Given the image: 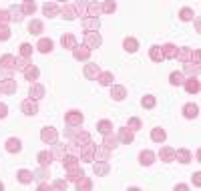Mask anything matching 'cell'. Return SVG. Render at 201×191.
I'll use <instances>...</instances> for the list:
<instances>
[{
  "instance_id": "obj_16",
  "label": "cell",
  "mask_w": 201,
  "mask_h": 191,
  "mask_svg": "<svg viewBox=\"0 0 201 191\" xmlns=\"http://www.w3.org/2000/svg\"><path fill=\"white\" fill-rule=\"evenodd\" d=\"M42 93H44V91H42V87H32L30 89V97H32V99H40Z\"/></svg>"
},
{
  "instance_id": "obj_43",
  "label": "cell",
  "mask_w": 201,
  "mask_h": 191,
  "mask_svg": "<svg viewBox=\"0 0 201 191\" xmlns=\"http://www.w3.org/2000/svg\"><path fill=\"white\" fill-rule=\"evenodd\" d=\"M0 189H2V183H0Z\"/></svg>"
},
{
  "instance_id": "obj_28",
  "label": "cell",
  "mask_w": 201,
  "mask_h": 191,
  "mask_svg": "<svg viewBox=\"0 0 201 191\" xmlns=\"http://www.w3.org/2000/svg\"><path fill=\"white\" fill-rule=\"evenodd\" d=\"M105 145L109 147V149H111V147H117V139H115V137H107L105 139Z\"/></svg>"
},
{
  "instance_id": "obj_38",
  "label": "cell",
  "mask_w": 201,
  "mask_h": 191,
  "mask_svg": "<svg viewBox=\"0 0 201 191\" xmlns=\"http://www.w3.org/2000/svg\"><path fill=\"white\" fill-rule=\"evenodd\" d=\"M101 83H103V84H109V83H111V75H109V73H107V75H103Z\"/></svg>"
},
{
  "instance_id": "obj_21",
  "label": "cell",
  "mask_w": 201,
  "mask_h": 191,
  "mask_svg": "<svg viewBox=\"0 0 201 191\" xmlns=\"http://www.w3.org/2000/svg\"><path fill=\"white\" fill-rule=\"evenodd\" d=\"M153 141H165V133L161 129H155L153 131Z\"/></svg>"
},
{
  "instance_id": "obj_29",
  "label": "cell",
  "mask_w": 201,
  "mask_h": 191,
  "mask_svg": "<svg viewBox=\"0 0 201 191\" xmlns=\"http://www.w3.org/2000/svg\"><path fill=\"white\" fill-rule=\"evenodd\" d=\"M85 73H87V76H95L97 73H99V69H95V66H87Z\"/></svg>"
},
{
  "instance_id": "obj_2",
  "label": "cell",
  "mask_w": 201,
  "mask_h": 191,
  "mask_svg": "<svg viewBox=\"0 0 201 191\" xmlns=\"http://www.w3.org/2000/svg\"><path fill=\"white\" fill-rule=\"evenodd\" d=\"M40 52H50L53 50V40H48V38H42L40 42H38V46H36Z\"/></svg>"
},
{
  "instance_id": "obj_30",
  "label": "cell",
  "mask_w": 201,
  "mask_h": 191,
  "mask_svg": "<svg viewBox=\"0 0 201 191\" xmlns=\"http://www.w3.org/2000/svg\"><path fill=\"white\" fill-rule=\"evenodd\" d=\"M38 76V70L36 69H28L26 70V79H36Z\"/></svg>"
},
{
  "instance_id": "obj_18",
  "label": "cell",
  "mask_w": 201,
  "mask_h": 191,
  "mask_svg": "<svg viewBox=\"0 0 201 191\" xmlns=\"http://www.w3.org/2000/svg\"><path fill=\"white\" fill-rule=\"evenodd\" d=\"M44 14H58V8L54 6V4H44Z\"/></svg>"
},
{
  "instance_id": "obj_1",
  "label": "cell",
  "mask_w": 201,
  "mask_h": 191,
  "mask_svg": "<svg viewBox=\"0 0 201 191\" xmlns=\"http://www.w3.org/2000/svg\"><path fill=\"white\" fill-rule=\"evenodd\" d=\"M183 113H185L187 119H195V117H197V113H199V109H197V105H185Z\"/></svg>"
},
{
  "instance_id": "obj_42",
  "label": "cell",
  "mask_w": 201,
  "mask_h": 191,
  "mask_svg": "<svg viewBox=\"0 0 201 191\" xmlns=\"http://www.w3.org/2000/svg\"><path fill=\"white\" fill-rule=\"evenodd\" d=\"M6 20V12H0V22H4Z\"/></svg>"
},
{
  "instance_id": "obj_22",
  "label": "cell",
  "mask_w": 201,
  "mask_h": 191,
  "mask_svg": "<svg viewBox=\"0 0 201 191\" xmlns=\"http://www.w3.org/2000/svg\"><path fill=\"white\" fill-rule=\"evenodd\" d=\"M113 95H115V99H117V101H121L123 97H125V89H121V87H115V89H113Z\"/></svg>"
},
{
  "instance_id": "obj_26",
  "label": "cell",
  "mask_w": 201,
  "mask_h": 191,
  "mask_svg": "<svg viewBox=\"0 0 201 191\" xmlns=\"http://www.w3.org/2000/svg\"><path fill=\"white\" fill-rule=\"evenodd\" d=\"M177 157L181 159V163H189V153H187V151H179Z\"/></svg>"
},
{
  "instance_id": "obj_10",
  "label": "cell",
  "mask_w": 201,
  "mask_h": 191,
  "mask_svg": "<svg viewBox=\"0 0 201 191\" xmlns=\"http://www.w3.org/2000/svg\"><path fill=\"white\" fill-rule=\"evenodd\" d=\"M187 91L189 93H197L199 91V83L195 79H189V83H187Z\"/></svg>"
},
{
  "instance_id": "obj_35",
  "label": "cell",
  "mask_w": 201,
  "mask_h": 191,
  "mask_svg": "<svg viewBox=\"0 0 201 191\" xmlns=\"http://www.w3.org/2000/svg\"><path fill=\"white\" fill-rule=\"evenodd\" d=\"M24 12H26V14H30V12H34V2H28L26 6H24Z\"/></svg>"
},
{
  "instance_id": "obj_31",
  "label": "cell",
  "mask_w": 201,
  "mask_h": 191,
  "mask_svg": "<svg viewBox=\"0 0 201 191\" xmlns=\"http://www.w3.org/2000/svg\"><path fill=\"white\" fill-rule=\"evenodd\" d=\"M121 141H133V135H131V133H127V131H123V133H121Z\"/></svg>"
},
{
  "instance_id": "obj_33",
  "label": "cell",
  "mask_w": 201,
  "mask_h": 191,
  "mask_svg": "<svg viewBox=\"0 0 201 191\" xmlns=\"http://www.w3.org/2000/svg\"><path fill=\"white\" fill-rule=\"evenodd\" d=\"M155 105V99L153 97H147V99H143V107H153Z\"/></svg>"
},
{
  "instance_id": "obj_39",
  "label": "cell",
  "mask_w": 201,
  "mask_h": 191,
  "mask_svg": "<svg viewBox=\"0 0 201 191\" xmlns=\"http://www.w3.org/2000/svg\"><path fill=\"white\" fill-rule=\"evenodd\" d=\"M105 10H107V12H113V10H115V2H109V4H105Z\"/></svg>"
},
{
  "instance_id": "obj_36",
  "label": "cell",
  "mask_w": 201,
  "mask_h": 191,
  "mask_svg": "<svg viewBox=\"0 0 201 191\" xmlns=\"http://www.w3.org/2000/svg\"><path fill=\"white\" fill-rule=\"evenodd\" d=\"M20 52L22 54H30V44H22L20 46Z\"/></svg>"
},
{
  "instance_id": "obj_6",
  "label": "cell",
  "mask_w": 201,
  "mask_h": 191,
  "mask_svg": "<svg viewBox=\"0 0 201 191\" xmlns=\"http://www.w3.org/2000/svg\"><path fill=\"white\" fill-rule=\"evenodd\" d=\"M141 163L143 165H151L153 163V153L151 151H143L141 153Z\"/></svg>"
},
{
  "instance_id": "obj_13",
  "label": "cell",
  "mask_w": 201,
  "mask_h": 191,
  "mask_svg": "<svg viewBox=\"0 0 201 191\" xmlns=\"http://www.w3.org/2000/svg\"><path fill=\"white\" fill-rule=\"evenodd\" d=\"M30 32H34V34H40V32H42V22H38V20L30 22Z\"/></svg>"
},
{
  "instance_id": "obj_23",
  "label": "cell",
  "mask_w": 201,
  "mask_h": 191,
  "mask_svg": "<svg viewBox=\"0 0 201 191\" xmlns=\"http://www.w3.org/2000/svg\"><path fill=\"white\" fill-rule=\"evenodd\" d=\"M165 57H177V50H175L173 44H167V46H165Z\"/></svg>"
},
{
  "instance_id": "obj_24",
  "label": "cell",
  "mask_w": 201,
  "mask_h": 191,
  "mask_svg": "<svg viewBox=\"0 0 201 191\" xmlns=\"http://www.w3.org/2000/svg\"><path fill=\"white\" fill-rule=\"evenodd\" d=\"M10 18L12 20H22V10H16V8H12V10H10Z\"/></svg>"
},
{
  "instance_id": "obj_34",
  "label": "cell",
  "mask_w": 201,
  "mask_h": 191,
  "mask_svg": "<svg viewBox=\"0 0 201 191\" xmlns=\"http://www.w3.org/2000/svg\"><path fill=\"white\" fill-rule=\"evenodd\" d=\"M8 36H10V34H8V28L6 26H0V38H2V40H6Z\"/></svg>"
},
{
  "instance_id": "obj_7",
  "label": "cell",
  "mask_w": 201,
  "mask_h": 191,
  "mask_svg": "<svg viewBox=\"0 0 201 191\" xmlns=\"http://www.w3.org/2000/svg\"><path fill=\"white\" fill-rule=\"evenodd\" d=\"M22 109H24V113H26V115H36V105L30 103V101H26V103L22 105Z\"/></svg>"
},
{
  "instance_id": "obj_14",
  "label": "cell",
  "mask_w": 201,
  "mask_h": 191,
  "mask_svg": "<svg viewBox=\"0 0 201 191\" xmlns=\"http://www.w3.org/2000/svg\"><path fill=\"white\" fill-rule=\"evenodd\" d=\"M87 42H89L91 46H99V44H101V36H99V34H89Z\"/></svg>"
},
{
  "instance_id": "obj_17",
  "label": "cell",
  "mask_w": 201,
  "mask_h": 191,
  "mask_svg": "<svg viewBox=\"0 0 201 191\" xmlns=\"http://www.w3.org/2000/svg\"><path fill=\"white\" fill-rule=\"evenodd\" d=\"M99 131H101L103 135H107V133L111 131V123H109V121H101V123H99Z\"/></svg>"
},
{
  "instance_id": "obj_9",
  "label": "cell",
  "mask_w": 201,
  "mask_h": 191,
  "mask_svg": "<svg viewBox=\"0 0 201 191\" xmlns=\"http://www.w3.org/2000/svg\"><path fill=\"white\" fill-rule=\"evenodd\" d=\"M18 179L22 181V183H28V181L32 179V173H30V171H24V169H22V171H18Z\"/></svg>"
},
{
  "instance_id": "obj_37",
  "label": "cell",
  "mask_w": 201,
  "mask_h": 191,
  "mask_svg": "<svg viewBox=\"0 0 201 191\" xmlns=\"http://www.w3.org/2000/svg\"><path fill=\"white\" fill-rule=\"evenodd\" d=\"M163 157L165 159H173V151L171 149H163Z\"/></svg>"
},
{
  "instance_id": "obj_32",
  "label": "cell",
  "mask_w": 201,
  "mask_h": 191,
  "mask_svg": "<svg viewBox=\"0 0 201 191\" xmlns=\"http://www.w3.org/2000/svg\"><path fill=\"white\" fill-rule=\"evenodd\" d=\"M75 57L76 58H87L89 57V50H75Z\"/></svg>"
},
{
  "instance_id": "obj_4",
  "label": "cell",
  "mask_w": 201,
  "mask_h": 191,
  "mask_svg": "<svg viewBox=\"0 0 201 191\" xmlns=\"http://www.w3.org/2000/svg\"><path fill=\"white\" fill-rule=\"evenodd\" d=\"M40 137H42V141H50V143H54V141H57V133H54L53 129H44Z\"/></svg>"
},
{
  "instance_id": "obj_19",
  "label": "cell",
  "mask_w": 201,
  "mask_h": 191,
  "mask_svg": "<svg viewBox=\"0 0 201 191\" xmlns=\"http://www.w3.org/2000/svg\"><path fill=\"white\" fill-rule=\"evenodd\" d=\"M183 83V75L181 73H173L171 75V84H181Z\"/></svg>"
},
{
  "instance_id": "obj_12",
  "label": "cell",
  "mask_w": 201,
  "mask_h": 191,
  "mask_svg": "<svg viewBox=\"0 0 201 191\" xmlns=\"http://www.w3.org/2000/svg\"><path fill=\"white\" fill-rule=\"evenodd\" d=\"M125 48L131 50V52H135V50H137V40H135V38H127V40H125Z\"/></svg>"
},
{
  "instance_id": "obj_5",
  "label": "cell",
  "mask_w": 201,
  "mask_h": 191,
  "mask_svg": "<svg viewBox=\"0 0 201 191\" xmlns=\"http://www.w3.org/2000/svg\"><path fill=\"white\" fill-rule=\"evenodd\" d=\"M95 173L97 175H107V173H109V163H97L95 165Z\"/></svg>"
},
{
  "instance_id": "obj_27",
  "label": "cell",
  "mask_w": 201,
  "mask_h": 191,
  "mask_svg": "<svg viewBox=\"0 0 201 191\" xmlns=\"http://www.w3.org/2000/svg\"><path fill=\"white\" fill-rule=\"evenodd\" d=\"M85 26H87V28H99V20H97V18H91V20H87V22H85Z\"/></svg>"
},
{
  "instance_id": "obj_25",
  "label": "cell",
  "mask_w": 201,
  "mask_h": 191,
  "mask_svg": "<svg viewBox=\"0 0 201 191\" xmlns=\"http://www.w3.org/2000/svg\"><path fill=\"white\" fill-rule=\"evenodd\" d=\"M62 46H72V48H75V38L72 36H62Z\"/></svg>"
},
{
  "instance_id": "obj_20",
  "label": "cell",
  "mask_w": 201,
  "mask_h": 191,
  "mask_svg": "<svg viewBox=\"0 0 201 191\" xmlns=\"http://www.w3.org/2000/svg\"><path fill=\"white\" fill-rule=\"evenodd\" d=\"M151 57H153V61H161L163 58V52H159V46H153L151 48Z\"/></svg>"
},
{
  "instance_id": "obj_3",
  "label": "cell",
  "mask_w": 201,
  "mask_h": 191,
  "mask_svg": "<svg viewBox=\"0 0 201 191\" xmlns=\"http://www.w3.org/2000/svg\"><path fill=\"white\" fill-rule=\"evenodd\" d=\"M6 149L10 151V153H18L20 151V141H18V139H8Z\"/></svg>"
},
{
  "instance_id": "obj_41",
  "label": "cell",
  "mask_w": 201,
  "mask_h": 191,
  "mask_svg": "<svg viewBox=\"0 0 201 191\" xmlns=\"http://www.w3.org/2000/svg\"><path fill=\"white\" fill-rule=\"evenodd\" d=\"M129 123H131V127H135V129H139V125H141V123H139V121H137V119H131V121H129Z\"/></svg>"
},
{
  "instance_id": "obj_11",
  "label": "cell",
  "mask_w": 201,
  "mask_h": 191,
  "mask_svg": "<svg viewBox=\"0 0 201 191\" xmlns=\"http://www.w3.org/2000/svg\"><path fill=\"white\" fill-rule=\"evenodd\" d=\"M68 121H71V123H80V121H83V115H80L79 111H71V115H68Z\"/></svg>"
},
{
  "instance_id": "obj_15",
  "label": "cell",
  "mask_w": 201,
  "mask_h": 191,
  "mask_svg": "<svg viewBox=\"0 0 201 191\" xmlns=\"http://www.w3.org/2000/svg\"><path fill=\"white\" fill-rule=\"evenodd\" d=\"M193 10H191V8H183V10H181V20H191V18H193Z\"/></svg>"
},
{
  "instance_id": "obj_40",
  "label": "cell",
  "mask_w": 201,
  "mask_h": 191,
  "mask_svg": "<svg viewBox=\"0 0 201 191\" xmlns=\"http://www.w3.org/2000/svg\"><path fill=\"white\" fill-rule=\"evenodd\" d=\"M6 117V105H0V119Z\"/></svg>"
},
{
  "instance_id": "obj_8",
  "label": "cell",
  "mask_w": 201,
  "mask_h": 191,
  "mask_svg": "<svg viewBox=\"0 0 201 191\" xmlns=\"http://www.w3.org/2000/svg\"><path fill=\"white\" fill-rule=\"evenodd\" d=\"M50 159H53V155H50V153H46V151H42L40 155H38V161H40V165H48Z\"/></svg>"
}]
</instances>
